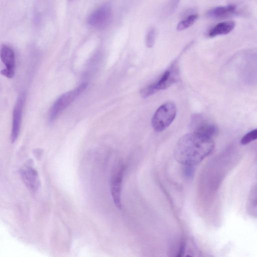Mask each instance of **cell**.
<instances>
[{"label": "cell", "instance_id": "1", "mask_svg": "<svg viewBox=\"0 0 257 257\" xmlns=\"http://www.w3.org/2000/svg\"><path fill=\"white\" fill-rule=\"evenodd\" d=\"M214 148L212 139L192 132L179 140L174 149V157L184 166H194L209 156Z\"/></svg>", "mask_w": 257, "mask_h": 257}, {"label": "cell", "instance_id": "2", "mask_svg": "<svg viewBox=\"0 0 257 257\" xmlns=\"http://www.w3.org/2000/svg\"><path fill=\"white\" fill-rule=\"evenodd\" d=\"M87 83L84 82L73 90L61 95L51 106L48 116L50 122H53L60 114L68 107L87 88Z\"/></svg>", "mask_w": 257, "mask_h": 257}, {"label": "cell", "instance_id": "3", "mask_svg": "<svg viewBox=\"0 0 257 257\" xmlns=\"http://www.w3.org/2000/svg\"><path fill=\"white\" fill-rule=\"evenodd\" d=\"M176 63H174L155 82L141 91L142 97L146 98L157 91L166 89L177 81L179 70Z\"/></svg>", "mask_w": 257, "mask_h": 257}, {"label": "cell", "instance_id": "4", "mask_svg": "<svg viewBox=\"0 0 257 257\" xmlns=\"http://www.w3.org/2000/svg\"><path fill=\"white\" fill-rule=\"evenodd\" d=\"M177 113L174 103L166 102L160 106L155 112L152 124L156 132H161L166 129L172 122Z\"/></svg>", "mask_w": 257, "mask_h": 257}, {"label": "cell", "instance_id": "5", "mask_svg": "<svg viewBox=\"0 0 257 257\" xmlns=\"http://www.w3.org/2000/svg\"><path fill=\"white\" fill-rule=\"evenodd\" d=\"M111 19V9L108 4H104L95 11L88 17V24L97 29H103L107 27Z\"/></svg>", "mask_w": 257, "mask_h": 257}, {"label": "cell", "instance_id": "6", "mask_svg": "<svg viewBox=\"0 0 257 257\" xmlns=\"http://www.w3.org/2000/svg\"><path fill=\"white\" fill-rule=\"evenodd\" d=\"M190 126L193 132L204 137L213 139L218 132L217 127L213 123L204 119L199 114L192 116Z\"/></svg>", "mask_w": 257, "mask_h": 257}, {"label": "cell", "instance_id": "7", "mask_svg": "<svg viewBox=\"0 0 257 257\" xmlns=\"http://www.w3.org/2000/svg\"><path fill=\"white\" fill-rule=\"evenodd\" d=\"M25 101V94L22 93L19 96L13 110L11 136L13 143L17 140L19 135Z\"/></svg>", "mask_w": 257, "mask_h": 257}, {"label": "cell", "instance_id": "8", "mask_svg": "<svg viewBox=\"0 0 257 257\" xmlns=\"http://www.w3.org/2000/svg\"><path fill=\"white\" fill-rule=\"evenodd\" d=\"M1 58L6 66L5 69L1 70V74L8 78H13L16 67L15 54L13 49L8 45H3L1 49Z\"/></svg>", "mask_w": 257, "mask_h": 257}, {"label": "cell", "instance_id": "9", "mask_svg": "<svg viewBox=\"0 0 257 257\" xmlns=\"http://www.w3.org/2000/svg\"><path fill=\"white\" fill-rule=\"evenodd\" d=\"M123 173L124 168L121 164L115 170L111 179V196L115 205L119 209L121 208V192Z\"/></svg>", "mask_w": 257, "mask_h": 257}, {"label": "cell", "instance_id": "10", "mask_svg": "<svg viewBox=\"0 0 257 257\" xmlns=\"http://www.w3.org/2000/svg\"><path fill=\"white\" fill-rule=\"evenodd\" d=\"M20 173L27 188L32 192H36L40 185V181L37 170L28 164L21 169Z\"/></svg>", "mask_w": 257, "mask_h": 257}, {"label": "cell", "instance_id": "11", "mask_svg": "<svg viewBox=\"0 0 257 257\" xmlns=\"http://www.w3.org/2000/svg\"><path fill=\"white\" fill-rule=\"evenodd\" d=\"M235 23L233 21L222 22L217 24L208 32V36L212 38L219 35L229 33L235 27Z\"/></svg>", "mask_w": 257, "mask_h": 257}, {"label": "cell", "instance_id": "12", "mask_svg": "<svg viewBox=\"0 0 257 257\" xmlns=\"http://www.w3.org/2000/svg\"><path fill=\"white\" fill-rule=\"evenodd\" d=\"M236 9L233 5H229L226 6L218 7L212 8L207 12V16L213 18H222L233 14Z\"/></svg>", "mask_w": 257, "mask_h": 257}, {"label": "cell", "instance_id": "13", "mask_svg": "<svg viewBox=\"0 0 257 257\" xmlns=\"http://www.w3.org/2000/svg\"><path fill=\"white\" fill-rule=\"evenodd\" d=\"M198 17V16L196 14L188 16L178 24L177 30L178 31H182L188 28L195 22Z\"/></svg>", "mask_w": 257, "mask_h": 257}, {"label": "cell", "instance_id": "14", "mask_svg": "<svg viewBox=\"0 0 257 257\" xmlns=\"http://www.w3.org/2000/svg\"><path fill=\"white\" fill-rule=\"evenodd\" d=\"M257 139V128L245 134L241 139L240 143L242 145H246Z\"/></svg>", "mask_w": 257, "mask_h": 257}, {"label": "cell", "instance_id": "15", "mask_svg": "<svg viewBox=\"0 0 257 257\" xmlns=\"http://www.w3.org/2000/svg\"><path fill=\"white\" fill-rule=\"evenodd\" d=\"M155 39V30L152 28L147 32L146 37V45L148 47H152L154 43Z\"/></svg>", "mask_w": 257, "mask_h": 257}, {"label": "cell", "instance_id": "16", "mask_svg": "<svg viewBox=\"0 0 257 257\" xmlns=\"http://www.w3.org/2000/svg\"><path fill=\"white\" fill-rule=\"evenodd\" d=\"M184 173L187 177L192 176L194 172V166H184Z\"/></svg>", "mask_w": 257, "mask_h": 257}]
</instances>
